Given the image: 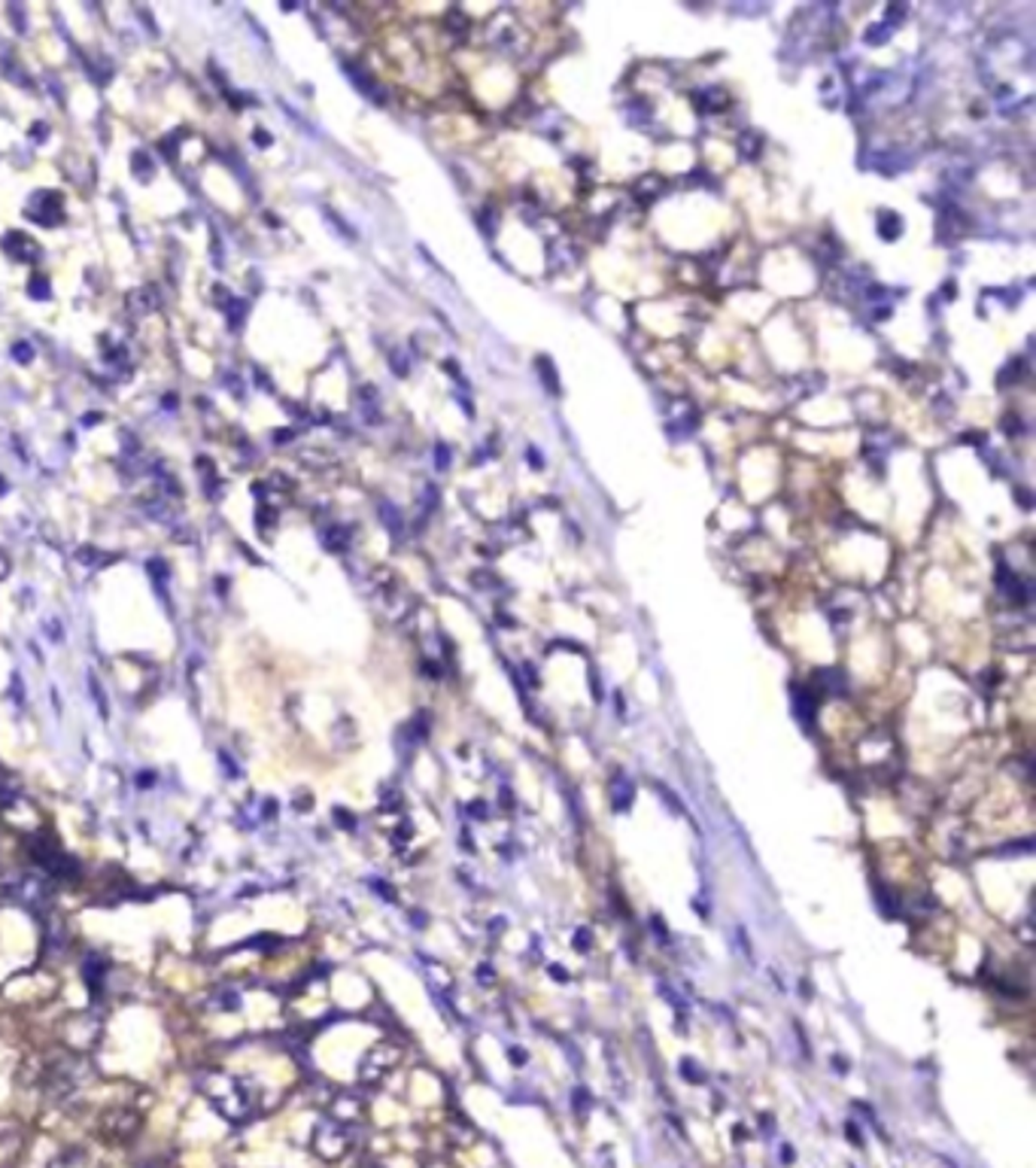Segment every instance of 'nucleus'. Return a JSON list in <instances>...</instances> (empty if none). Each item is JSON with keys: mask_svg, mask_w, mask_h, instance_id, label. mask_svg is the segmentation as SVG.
<instances>
[{"mask_svg": "<svg viewBox=\"0 0 1036 1168\" xmlns=\"http://www.w3.org/2000/svg\"><path fill=\"white\" fill-rule=\"evenodd\" d=\"M198 1086L204 1089L207 1101L231 1123H247L253 1116V1096L243 1081L231 1074H204Z\"/></svg>", "mask_w": 1036, "mask_h": 1168, "instance_id": "f257e3e1", "label": "nucleus"}, {"mask_svg": "<svg viewBox=\"0 0 1036 1168\" xmlns=\"http://www.w3.org/2000/svg\"><path fill=\"white\" fill-rule=\"evenodd\" d=\"M24 213H28L37 226H58L64 220L61 192H49V189L34 192V195L28 198V204H24Z\"/></svg>", "mask_w": 1036, "mask_h": 1168, "instance_id": "f03ea898", "label": "nucleus"}, {"mask_svg": "<svg viewBox=\"0 0 1036 1168\" xmlns=\"http://www.w3.org/2000/svg\"><path fill=\"white\" fill-rule=\"evenodd\" d=\"M4 253L9 256L12 262H24V265L40 262V256H43V250L37 247V241L31 235H24V232H9L4 238Z\"/></svg>", "mask_w": 1036, "mask_h": 1168, "instance_id": "7ed1b4c3", "label": "nucleus"}, {"mask_svg": "<svg viewBox=\"0 0 1036 1168\" xmlns=\"http://www.w3.org/2000/svg\"><path fill=\"white\" fill-rule=\"evenodd\" d=\"M317 1150L326 1160L341 1157V1153L347 1150V1132H344V1126H338V1123H322V1129L317 1132Z\"/></svg>", "mask_w": 1036, "mask_h": 1168, "instance_id": "20e7f679", "label": "nucleus"}, {"mask_svg": "<svg viewBox=\"0 0 1036 1168\" xmlns=\"http://www.w3.org/2000/svg\"><path fill=\"white\" fill-rule=\"evenodd\" d=\"M125 307H128V314H131L134 319L149 317L152 311H159V292H155V289H134V292H128Z\"/></svg>", "mask_w": 1036, "mask_h": 1168, "instance_id": "39448f33", "label": "nucleus"}, {"mask_svg": "<svg viewBox=\"0 0 1036 1168\" xmlns=\"http://www.w3.org/2000/svg\"><path fill=\"white\" fill-rule=\"evenodd\" d=\"M344 70H347L349 80H353V83L359 86V92H362V95H368L371 101H378V104H380V101H383V88H380L378 83H374L365 70L356 68V64H349V61H344Z\"/></svg>", "mask_w": 1036, "mask_h": 1168, "instance_id": "423d86ee", "label": "nucleus"}, {"mask_svg": "<svg viewBox=\"0 0 1036 1168\" xmlns=\"http://www.w3.org/2000/svg\"><path fill=\"white\" fill-rule=\"evenodd\" d=\"M878 235H882L885 241H897L903 235L900 213H893V210H882V213H878Z\"/></svg>", "mask_w": 1036, "mask_h": 1168, "instance_id": "0eeeda50", "label": "nucleus"}, {"mask_svg": "<svg viewBox=\"0 0 1036 1168\" xmlns=\"http://www.w3.org/2000/svg\"><path fill=\"white\" fill-rule=\"evenodd\" d=\"M322 545L329 551H344L349 545V530L341 523H332L329 530H322Z\"/></svg>", "mask_w": 1036, "mask_h": 1168, "instance_id": "6e6552de", "label": "nucleus"}, {"mask_svg": "<svg viewBox=\"0 0 1036 1168\" xmlns=\"http://www.w3.org/2000/svg\"><path fill=\"white\" fill-rule=\"evenodd\" d=\"M380 518L386 521V526H390V530H393L395 536L401 533V518H398L395 506H390V503H380Z\"/></svg>", "mask_w": 1036, "mask_h": 1168, "instance_id": "1a4fd4ad", "label": "nucleus"}, {"mask_svg": "<svg viewBox=\"0 0 1036 1168\" xmlns=\"http://www.w3.org/2000/svg\"><path fill=\"white\" fill-rule=\"evenodd\" d=\"M134 171H137V177L140 179H147V177H152V159L147 156V152H134Z\"/></svg>", "mask_w": 1036, "mask_h": 1168, "instance_id": "9d476101", "label": "nucleus"}, {"mask_svg": "<svg viewBox=\"0 0 1036 1168\" xmlns=\"http://www.w3.org/2000/svg\"><path fill=\"white\" fill-rule=\"evenodd\" d=\"M12 356H16L22 366H28L31 359H34V348H31L28 341H19V344H12Z\"/></svg>", "mask_w": 1036, "mask_h": 1168, "instance_id": "9b49d317", "label": "nucleus"}, {"mask_svg": "<svg viewBox=\"0 0 1036 1168\" xmlns=\"http://www.w3.org/2000/svg\"><path fill=\"white\" fill-rule=\"evenodd\" d=\"M28 292L34 295V299H49V284H46V277H31V287H28Z\"/></svg>", "mask_w": 1036, "mask_h": 1168, "instance_id": "f8f14e48", "label": "nucleus"}, {"mask_svg": "<svg viewBox=\"0 0 1036 1168\" xmlns=\"http://www.w3.org/2000/svg\"><path fill=\"white\" fill-rule=\"evenodd\" d=\"M435 454H438V469H447V463H450V451H447V444L438 442V444H435Z\"/></svg>", "mask_w": 1036, "mask_h": 1168, "instance_id": "ddd939ff", "label": "nucleus"}, {"mask_svg": "<svg viewBox=\"0 0 1036 1168\" xmlns=\"http://www.w3.org/2000/svg\"><path fill=\"white\" fill-rule=\"evenodd\" d=\"M7 575H9V557L0 551V579H7Z\"/></svg>", "mask_w": 1036, "mask_h": 1168, "instance_id": "4468645a", "label": "nucleus"}]
</instances>
